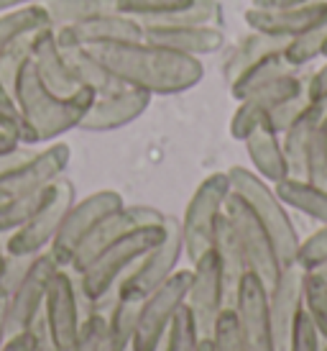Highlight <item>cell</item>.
<instances>
[{
    "instance_id": "6da1fadb",
    "label": "cell",
    "mask_w": 327,
    "mask_h": 351,
    "mask_svg": "<svg viewBox=\"0 0 327 351\" xmlns=\"http://www.w3.org/2000/svg\"><path fill=\"white\" fill-rule=\"evenodd\" d=\"M87 51L123 88L144 90L148 95H179L205 77L200 57L164 49L146 39L97 44L87 47Z\"/></svg>"
},
{
    "instance_id": "7a4b0ae2",
    "label": "cell",
    "mask_w": 327,
    "mask_h": 351,
    "mask_svg": "<svg viewBox=\"0 0 327 351\" xmlns=\"http://www.w3.org/2000/svg\"><path fill=\"white\" fill-rule=\"evenodd\" d=\"M13 98L34 136V144H47V141H57L72 128H79L97 95L90 88H79L72 95H59L41 80L34 59L29 57L16 75Z\"/></svg>"
},
{
    "instance_id": "3957f363",
    "label": "cell",
    "mask_w": 327,
    "mask_h": 351,
    "mask_svg": "<svg viewBox=\"0 0 327 351\" xmlns=\"http://www.w3.org/2000/svg\"><path fill=\"white\" fill-rule=\"evenodd\" d=\"M166 223V221H164ZM135 226L123 236H118L113 244H107L103 252L97 254L92 262L77 277V293L79 302H85L92 308V313H105L113 308L116 287L125 274L135 267V262L151 252L164 236L166 226Z\"/></svg>"
},
{
    "instance_id": "277c9868",
    "label": "cell",
    "mask_w": 327,
    "mask_h": 351,
    "mask_svg": "<svg viewBox=\"0 0 327 351\" xmlns=\"http://www.w3.org/2000/svg\"><path fill=\"white\" fill-rule=\"evenodd\" d=\"M228 177H231L233 193H238L253 208V213L261 218V223L269 228L271 239H274V244L279 249L284 267L297 262L302 236H299L297 226H294L291 215H289V208L276 195L274 185L266 182L263 177L256 175L253 169H246V167H231Z\"/></svg>"
},
{
    "instance_id": "5b68a950",
    "label": "cell",
    "mask_w": 327,
    "mask_h": 351,
    "mask_svg": "<svg viewBox=\"0 0 327 351\" xmlns=\"http://www.w3.org/2000/svg\"><path fill=\"white\" fill-rule=\"evenodd\" d=\"M233 193L228 172H212L197 185L192 200L187 203L182 221V244L187 262H197L207 249H212V231L218 215L225 210V200Z\"/></svg>"
},
{
    "instance_id": "8992f818",
    "label": "cell",
    "mask_w": 327,
    "mask_h": 351,
    "mask_svg": "<svg viewBox=\"0 0 327 351\" xmlns=\"http://www.w3.org/2000/svg\"><path fill=\"white\" fill-rule=\"evenodd\" d=\"M166 236L161 241L146 252L131 272L116 287V298L123 300H144L148 293H154L159 285H164L182 262L184 244H182V221L176 215H166Z\"/></svg>"
},
{
    "instance_id": "52a82bcc",
    "label": "cell",
    "mask_w": 327,
    "mask_h": 351,
    "mask_svg": "<svg viewBox=\"0 0 327 351\" xmlns=\"http://www.w3.org/2000/svg\"><path fill=\"white\" fill-rule=\"evenodd\" d=\"M189 282H192V269H176L166 282L141 300L131 351H156L161 346L174 315L187 302Z\"/></svg>"
},
{
    "instance_id": "ba28073f",
    "label": "cell",
    "mask_w": 327,
    "mask_h": 351,
    "mask_svg": "<svg viewBox=\"0 0 327 351\" xmlns=\"http://www.w3.org/2000/svg\"><path fill=\"white\" fill-rule=\"evenodd\" d=\"M225 215L231 218L233 228L238 234V241L243 246L248 269L259 274L266 287H271L279 280V274L284 272V262H281L279 249L274 244L269 228L261 223V218L253 213V208L238 193L228 195V200H225Z\"/></svg>"
},
{
    "instance_id": "9c48e42d",
    "label": "cell",
    "mask_w": 327,
    "mask_h": 351,
    "mask_svg": "<svg viewBox=\"0 0 327 351\" xmlns=\"http://www.w3.org/2000/svg\"><path fill=\"white\" fill-rule=\"evenodd\" d=\"M123 205V195L116 190H97V193L82 197V200H75L67 215H64L62 226H59L54 241L49 246V254L54 256V262L69 269L72 256L79 249V244L92 234V228L103 223L107 215L120 210Z\"/></svg>"
},
{
    "instance_id": "30bf717a",
    "label": "cell",
    "mask_w": 327,
    "mask_h": 351,
    "mask_svg": "<svg viewBox=\"0 0 327 351\" xmlns=\"http://www.w3.org/2000/svg\"><path fill=\"white\" fill-rule=\"evenodd\" d=\"M75 200H77L75 197V185L64 177H59L57 182L51 185L47 203L41 205L21 228L8 234L5 254H10V256H34V254L47 252Z\"/></svg>"
},
{
    "instance_id": "8fae6325",
    "label": "cell",
    "mask_w": 327,
    "mask_h": 351,
    "mask_svg": "<svg viewBox=\"0 0 327 351\" xmlns=\"http://www.w3.org/2000/svg\"><path fill=\"white\" fill-rule=\"evenodd\" d=\"M231 308L235 311L248 351H276L269 313V287L256 272H246L235 287Z\"/></svg>"
},
{
    "instance_id": "7c38bea8",
    "label": "cell",
    "mask_w": 327,
    "mask_h": 351,
    "mask_svg": "<svg viewBox=\"0 0 327 351\" xmlns=\"http://www.w3.org/2000/svg\"><path fill=\"white\" fill-rule=\"evenodd\" d=\"M72 149L64 141H51L44 152L26 156L21 165L10 167L0 175V200L31 195L44 187L54 185L59 177H64Z\"/></svg>"
},
{
    "instance_id": "4fadbf2b",
    "label": "cell",
    "mask_w": 327,
    "mask_h": 351,
    "mask_svg": "<svg viewBox=\"0 0 327 351\" xmlns=\"http://www.w3.org/2000/svg\"><path fill=\"white\" fill-rule=\"evenodd\" d=\"M187 308L194 315L200 339H210L218 315L222 313V308H228L225 277H222V267L215 249H207L192 264V282H189V293H187Z\"/></svg>"
},
{
    "instance_id": "5bb4252c",
    "label": "cell",
    "mask_w": 327,
    "mask_h": 351,
    "mask_svg": "<svg viewBox=\"0 0 327 351\" xmlns=\"http://www.w3.org/2000/svg\"><path fill=\"white\" fill-rule=\"evenodd\" d=\"M302 95H307V82L299 77L297 72L284 75V77L274 80L263 88L253 90L250 95L238 100V108L231 118V136L235 141H243L250 131L263 126V121L274 108L287 103V100L302 98Z\"/></svg>"
},
{
    "instance_id": "9a60e30c",
    "label": "cell",
    "mask_w": 327,
    "mask_h": 351,
    "mask_svg": "<svg viewBox=\"0 0 327 351\" xmlns=\"http://www.w3.org/2000/svg\"><path fill=\"white\" fill-rule=\"evenodd\" d=\"M57 39L64 49H87L97 44H118V41H141L146 36L144 23L123 13H100L92 19L59 26Z\"/></svg>"
},
{
    "instance_id": "2e32d148",
    "label": "cell",
    "mask_w": 327,
    "mask_h": 351,
    "mask_svg": "<svg viewBox=\"0 0 327 351\" xmlns=\"http://www.w3.org/2000/svg\"><path fill=\"white\" fill-rule=\"evenodd\" d=\"M59 269V264L54 262V256L47 252L36 254L31 259L26 274L21 277V282L16 285V290L8 298V328L10 336L13 333L26 331L31 326V321L36 318L44 308V298H47L49 280L54 277V272Z\"/></svg>"
},
{
    "instance_id": "e0dca14e",
    "label": "cell",
    "mask_w": 327,
    "mask_h": 351,
    "mask_svg": "<svg viewBox=\"0 0 327 351\" xmlns=\"http://www.w3.org/2000/svg\"><path fill=\"white\" fill-rule=\"evenodd\" d=\"M44 318L49 323V331L57 339L64 351H69L77 341L79 326V293L77 277L69 274L64 267H59L54 277L49 280L47 298H44Z\"/></svg>"
},
{
    "instance_id": "ac0fdd59",
    "label": "cell",
    "mask_w": 327,
    "mask_h": 351,
    "mask_svg": "<svg viewBox=\"0 0 327 351\" xmlns=\"http://www.w3.org/2000/svg\"><path fill=\"white\" fill-rule=\"evenodd\" d=\"M246 23L250 31L289 41L299 34L325 26L327 0H315V3L299 5V8H256V5H250L246 10Z\"/></svg>"
},
{
    "instance_id": "d6986e66",
    "label": "cell",
    "mask_w": 327,
    "mask_h": 351,
    "mask_svg": "<svg viewBox=\"0 0 327 351\" xmlns=\"http://www.w3.org/2000/svg\"><path fill=\"white\" fill-rule=\"evenodd\" d=\"M151 98L154 95L133 88H123L110 93V95L95 98V103L90 106V110L82 118L79 128L87 134H107V131L123 128L128 123H133L135 118L144 116L151 106Z\"/></svg>"
},
{
    "instance_id": "ffe728a7",
    "label": "cell",
    "mask_w": 327,
    "mask_h": 351,
    "mask_svg": "<svg viewBox=\"0 0 327 351\" xmlns=\"http://www.w3.org/2000/svg\"><path fill=\"white\" fill-rule=\"evenodd\" d=\"M302 277H304V269H299L297 264H289V267H284V272L279 274V280L269 287V313L276 351L287 349L291 328L297 323L299 313L304 311Z\"/></svg>"
},
{
    "instance_id": "44dd1931",
    "label": "cell",
    "mask_w": 327,
    "mask_h": 351,
    "mask_svg": "<svg viewBox=\"0 0 327 351\" xmlns=\"http://www.w3.org/2000/svg\"><path fill=\"white\" fill-rule=\"evenodd\" d=\"M146 41L156 47L189 54V57H205L222 49L225 36L218 26H174V23H151L144 26Z\"/></svg>"
},
{
    "instance_id": "7402d4cb",
    "label": "cell",
    "mask_w": 327,
    "mask_h": 351,
    "mask_svg": "<svg viewBox=\"0 0 327 351\" xmlns=\"http://www.w3.org/2000/svg\"><path fill=\"white\" fill-rule=\"evenodd\" d=\"M31 59H34V64L39 69L41 80L54 93H59V95H72V93L79 90L77 80L72 75V67H69L67 49L59 44L54 26L39 31L34 36V41H31Z\"/></svg>"
},
{
    "instance_id": "603a6c76",
    "label": "cell",
    "mask_w": 327,
    "mask_h": 351,
    "mask_svg": "<svg viewBox=\"0 0 327 351\" xmlns=\"http://www.w3.org/2000/svg\"><path fill=\"white\" fill-rule=\"evenodd\" d=\"M327 116V110L322 103H315V100H307L302 113L294 118V123L281 134V149H284V156H287L289 165V175L291 177H304V159H307V149L309 141L317 131L319 121Z\"/></svg>"
},
{
    "instance_id": "cb8c5ba5",
    "label": "cell",
    "mask_w": 327,
    "mask_h": 351,
    "mask_svg": "<svg viewBox=\"0 0 327 351\" xmlns=\"http://www.w3.org/2000/svg\"><path fill=\"white\" fill-rule=\"evenodd\" d=\"M243 144H246V154H248L250 165H253V172L259 177H263L266 182L276 185L281 180L291 177L289 175L284 149H281L279 134L259 126L256 131H250L248 136L243 138Z\"/></svg>"
},
{
    "instance_id": "d4e9b609",
    "label": "cell",
    "mask_w": 327,
    "mask_h": 351,
    "mask_svg": "<svg viewBox=\"0 0 327 351\" xmlns=\"http://www.w3.org/2000/svg\"><path fill=\"white\" fill-rule=\"evenodd\" d=\"M212 249H215L218 259H220L222 277H225V295H228V305H231L241 277L248 272V262H246V254H243V246L238 241V234H235V228H233L231 218L225 215V210L215 221Z\"/></svg>"
},
{
    "instance_id": "484cf974",
    "label": "cell",
    "mask_w": 327,
    "mask_h": 351,
    "mask_svg": "<svg viewBox=\"0 0 327 351\" xmlns=\"http://www.w3.org/2000/svg\"><path fill=\"white\" fill-rule=\"evenodd\" d=\"M274 190L287 208L317 221L319 226L327 223V187L315 185L304 177H287L276 182Z\"/></svg>"
},
{
    "instance_id": "4316f807",
    "label": "cell",
    "mask_w": 327,
    "mask_h": 351,
    "mask_svg": "<svg viewBox=\"0 0 327 351\" xmlns=\"http://www.w3.org/2000/svg\"><path fill=\"white\" fill-rule=\"evenodd\" d=\"M51 16L44 8V3H29V5H21V8L5 10L0 13V51H5L10 44L34 36L44 29H51Z\"/></svg>"
},
{
    "instance_id": "83f0119b",
    "label": "cell",
    "mask_w": 327,
    "mask_h": 351,
    "mask_svg": "<svg viewBox=\"0 0 327 351\" xmlns=\"http://www.w3.org/2000/svg\"><path fill=\"white\" fill-rule=\"evenodd\" d=\"M291 72H299V69L289 67V62L284 59L281 49L269 51V54H263V57L256 59L253 64H248L238 77L233 80L231 95L235 100H243L246 95H250L253 90L263 88V85H269V82L284 77V75H291Z\"/></svg>"
},
{
    "instance_id": "f1b7e54d",
    "label": "cell",
    "mask_w": 327,
    "mask_h": 351,
    "mask_svg": "<svg viewBox=\"0 0 327 351\" xmlns=\"http://www.w3.org/2000/svg\"><path fill=\"white\" fill-rule=\"evenodd\" d=\"M138 300H123L118 298L113 308L105 315V341L103 351H131L135 336V321H138Z\"/></svg>"
},
{
    "instance_id": "f546056e",
    "label": "cell",
    "mask_w": 327,
    "mask_h": 351,
    "mask_svg": "<svg viewBox=\"0 0 327 351\" xmlns=\"http://www.w3.org/2000/svg\"><path fill=\"white\" fill-rule=\"evenodd\" d=\"M284 44H287V41L266 36V34H259V31H250L248 36H243V39L233 47V51L228 54L225 64H222V75L228 77V82H233L248 64H253L256 59L263 57V54H269V51L284 49Z\"/></svg>"
},
{
    "instance_id": "4dcf8cb0",
    "label": "cell",
    "mask_w": 327,
    "mask_h": 351,
    "mask_svg": "<svg viewBox=\"0 0 327 351\" xmlns=\"http://www.w3.org/2000/svg\"><path fill=\"white\" fill-rule=\"evenodd\" d=\"M51 16L54 29L92 19L100 13H116V0H41Z\"/></svg>"
},
{
    "instance_id": "1f68e13d",
    "label": "cell",
    "mask_w": 327,
    "mask_h": 351,
    "mask_svg": "<svg viewBox=\"0 0 327 351\" xmlns=\"http://www.w3.org/2000/svg\"><path fill=\"white\" fill-rule=\"evenodd\" d=\"M49 193H51V185L39 190V193H31V195L0 200V236L13 234L16 228H21V226L26 223L31 215L47 203Z\"/></svg>"
},
{
    "instance_id": "d6a6232c",
    "label": "cell",
    "mask_w": 327,
    "mask_h": 351,
    "mask_svg": "<svg viewBox=\"0 0 327 351\" xmlns=\"http://www.w3.org/2000/svg\"><path fill=\"white\" fill-rule=\"evenodd\" d=\"M194 0H116V13L138 19L144 26L156 23V21L182 13L192 5Z\"/></svg>"
},
{
    "instance_id": "836d02e7",
    "label": "cell",
    "mask_w": 327,
    "mask_h": 351,
    "mask_svg": "<svg viewBox=\"0 0 327 351\" xmlns=\"http://www.w3.org/2000/svg\"><path fill=\"white\" fill-rule=\"evenodd\" d=\"M325 41H327V23L319 26V29H312L307 34H299L294 39H289L284 44V59L289 62V67L302 69L307 67L309 62H315L317 57H322V49H325Z\"/></svg>"
},
{
    "instance_id": "e575fe53",
    "label": "cell",
    "mask_w": 327,
    "mask_h": 351,
    "mask_svg": "<svg viewBox=\"0 0 327 351\" xmlns=\"http://www.w3.org/2000/svg\"><path fill=\"white\" fill-rule=\"evenodd\" d=\"M302 287H304V311L315 323L319 339L327 343V282L317 272L304 269Z\"/></svg>"
},
{
    "instance_id": "d590c367",
    "label": "cell",
    "mask_w": 327,
    "mask_h": 351,
    "mask_svg": "<svg viewBox=\"0 0 327 351\" xmlns=\"http://www.w3.org/2000/svg\"><path fill=\"white\" fill-rule=\"evenodd\" d=\"M0 131H5L8 136L16 138L21 147H34V136H31L23 116H21L13 90L3 80H0Z\"/></svg>"
},
{
    "instance_id": "8d00e7d4",
    "label": "cell",
    "mask_w": 327,
    "mask_h": 351,
    "mask_svg": "<svg viewBox=\"0 0 327 351\" xmlns=\"http://www.w3.org/2000/svg\"><path fill=\"white\" fill-rule=\"evenodd\" d=\"M197 346H200V331H197L192 311L184 302L179 313L174 315L169 331H166L164 351H197Z\"/></svg>"
},
{
    "instance_id": "74e56055",
    "label": "cell",
    "mask_w": 327,
    "mask_h": 351,
    "mask_svg": "<svg viewBox=\"0 0 327 351\" xmlns=\"http://www.w3.org/2000/svg\"><path fill=\"white\" fill-rule=\"evenodd\" d=\"M304 180L327 187V116L319 121L304 159Z\"/></svg>"
},
{
    "instance_id": "f35d334b",
    "label": "cell",
    "mask_w": 327,
    "mask_h": 351,
    "mask_svg": "<svg viewBox=\"0 0 327 351\" xmlns=\"http://www.w3.org/2000/svg\"><path fill=\"white\" fill-rule=\"evenodd\" d=\"M212 351H248L246 346V339L241 333V326H238V318H235V311L231 305L222 308V313L215 321V328H212Z\"/></svg>"
},
{
    "instance_id": "ab89813d",
    "label": "cell",
    "mask_w": 327,
    "mask_h": 351,
    "mask_svg": "<svg viewBox=\"0 0 327 351\" xmlns=\"http://www.w3.org/2000/svg\"><path fill=\"white\" fill-rule=\"evenodd\" d=\"M220 3L218 0H194L192 5L182 13H174L156 23H174V26H215V21L220 19ZM151 26V23H148Z\"/></svg>"
},
{
    "instance_id": "60d3db41",
    "label": "cell",
    "mask_w": 327,
    "mask_h": 351,
    "mask_svg": "<svg viewBox=\"0 0 327 351\" xmlns=\"http://www.w3.org/2000/svg\"><path fill=\"white\" fill-rule=\"evenodd\" d=\"M105 341V313H87L79 326L77 341L69 351H103Z\"/></svg>"
},
{
    "instance_id": "b9f144b4",
    "label": "cell",
    "mask_w": 327,
    "mask_h": 351,
    "mask_svg": "<svg viewBox=\"0 0 327 351\" xmlns=\"http://www.w3.org/2000/svg\"><path fill=\"white\" fill-rule=\"evenodd\" d=\"M322 262H327V223L319 226L312 236L302 239V246H299L294 264L299 269H315Z\"/></svg>"
},
{
    "instance_id": "7bdbcfd3",
    "label": "cell",
    "mask_w": 327,
    "mask_h": 351,
    "mask_svg": "<svg viewBox=\"0 0 327 351\" xmlns=\"http://www.w3.org/2000/svg\"><path fill=\"white\" fill-rule=\"evenodd\" d=\"M36 36V34H34ZM34 36H26V39L10 44L5 51H0V80L13 90V82H16V75H18L21 64L31 57V41Z\"/></svg>"
},
{
    "instance_id": "ee69618b",
    "label": "cell",
    "mask_w": 327,
    "mask_h": 351,
    "mask_svg": "<svg viewBox=\"0 0 327 351\" xmlns=\"http://www.w3.org/2000/svg\"><path fill=\"white\" fill-rule=\"evenodd\" d=\"M322 343L325 341L319 339L312 318L307 315V311H302L294 328H291V336H289V343L284 351H322Z\"/></svg>"
},
{
    "instance_id": "f6af8a7d",
    "label": "cell",
    "mask_w": 327,
    "mask_h": 351,
    "mask_svg": "<svg viewBox=\"0 0 327 351\" xmlns=\"http://www.w3.org/2000/svg\"><path fill=\"white\" fill-rule=\"evenodd\" d=\"M304 103H307V95L294 98V100H287V103L276 106L269 116H266V121H263V128H269V131H274V134H279V136H281V134H284V131L294 123V118L302 113Z\"/></svg>"
},
{
    "instance_id": "bcb514c9",
    "label": "cell",
    "mask_w": 327,
    "mask_h": 351,
    "mask_svg": "<svg viewBox=\"0 0 327 351\" xmlns=\"http://www.w3.org/2000/svg\"><path fill=\"white\" fill-rule=\"evenodd\" d=\"M26 331H29L31 339H34V351H64L57 343V339L51 336V331H49V323H47V318H44V308H41L39 315L31 321V326Z\"/></svg>"
},
{
    "instance_id": "7dc6e473",
    "label": "cell",
    "mask_w": 327,
    "mask_h": 351,
    "mask_svg": "<svg viewBox=\"0 0 327 351\" xmlns=\"http://www.w3.org/2000/svg\"><path fill=\"white\" fill-rule=\"evenodd\" d=\"M327 98V62L307 80V100L322 103Z\"/></svg>"
},
{
    "instance_id": "c3c4849f",
    "label": "cell",
    "mask_w": 327,
    "mask_h": 351,
    "mask_svg": "<svg viewBox=\"0 0 327 351\" xmlns=\"http://www.w3.org/2000/svg\"><path fill=\"white\" fill-rule=\"evenodd\" d=\"M0 351H34V339H31L29 331H21L8 336V341L3 343Z\"/></svg>"
},
{
    "instance_id": "681fc988",
    "label": "cell",
    "mask_w": 327,
    "mask_h": 351,
    "mask_svg": "<svg viewBox=\"0 0 327 351\" xmlns=\"http://www.w3.org/2000/svg\"><path fill=\"white\" fill-rule=\"evenodd\" d=\"M307 3H315V0H253L256 8H299Z\"/></svg>"
},
{
    "instance_id": "f907efd6",
    "label": "cell",
    "mask_w": 327,
    "mask_h": 351,
    "mask_svg": "<svg viewBox=\"0 0 327 351\" xmlns=\"http://www.w3.org/2000/svg\"><path fill=\"white\" fill-rule=\"evenodd\" d=\"M10 336V328H8V298L5 295H0V349H3V343L8 341Z\"/></svg>"
},
{
    "instance_id": "816d5d0a",
    "label": "cell",
    "mask_w": 327,
    "mask_h": 351,
    "mask_svg": "<svg viewBox=\"0 0 327 351\" xmlns=\"http://www.w3.org/2000/svg\"><path fill=\"white\" fill-rule=\"evenodd\" d=\"M26 156H31V154H26L23 149H16V152H8V154H0V175H3V172H8L10 167L21 165Z\"/></svg>"
},
{
    "instance_id": "f5cc1de1",
    "label": "cell",
    "mask_w": 327,
    "mask_h": 351,
    "mask_svg": "<svg viewBox=\"0 0 327 351\" xmlns=\"http://www.w3.org/2000/svg\"><path fill=\"white\" fill-rule=\"evenodd\" d=\"M21 149V144L13 136H8L5 131H0V154H8V152H16Z\"/></svg>"
},
{
    "instance_id": "db71d44e",
    "label": "cell",
    "mask_w": 327,
    "mask_h": 351,
    "mask_svg": "<svg viewBox=\"0 0 327 351\" xmlns=\"http://www.w3.org/2000/svg\"><path fill=\"white\" fill-rule=\"evenodd\" d=\"M29 3H36V0H0V13L13 8H21V5H29Z\"/></svg>"
},
{
    "instance_id": "11a10c76",
    "label": "cell",
    "mask_w": 327,
    "mask_h": 351,
    "mask_svg": "<svg viewBox=\"0 0 327 351\" xmlns=\"http://www.w3.org/2000/svg\"><path fill=\"white\" fill-rule=\"evenodd\" d=\"M312 272H317L319 277H322V280H325V282H327V262H322V264H319V267H315Z\"/></svg>"
},
{
    "instance_id": "9f6ffc18",
    "label": "cell",
    "mask_w": 327,
    "mask_h": 351,
    "mask_svg": "<svg viewBox=\"0 0 327 351\" xmlns=\"http://www.w3.org/2000/svg\"><path fill=\"white\" fill-rule=\"evenodd\" d=\"M197 351H212L210 339H200V346H197Z\"/></svg>"
},
{
    "instance_id": "6f0895ef",
    "label": "cell",
    "mask_w": 327,
    "mask_h": 351,
    "mask_svg": "<svg viewBox=\"0 0 327 351\" xmlns=\"http://www.w3.org/2000/svg\"><path fill=\"white\" fill-rule=\"evenodd\" d=\"M3 259H5V252H0V267H3Z\"/></svg>"
},
{
    "instance_id": "680465c9",
    "label": "cell",
    "mask_w": 327,
    "mask_h": 351,
    "mask_svg": "<svg viewBox=\"0 0 327 351\" xmlns=\"http://www.w3.org/2000/svg\"><path fill=\"white\" fill-rule=\"evenodd\" d=\"M322 57L327 59V41H325V49H322Z\"/></svg>"
},
{
    "instance_id": "91938a15",
    "label": "cell",
    "mask_w": 327,
    "mask_h": 351,
    "mask_svg": "<svg viewBox=\"0 0 327 351\" xmlns=\"http://www.w3.org/2000/svg\"><path fill=\"white\" fill-rule=\"evenodd\" d=\"M322 106H325V110H327V98H325V100H322Z\"/></svg>"
},
{
    "instance_id": "94428289",
    "label": "cell",
    "mask_w": 327,
    "mask_h": 351,
    "mask_svg": "<svg viewBox=\"0 0 327 351\" xmlns=\"http://www.w3.org/2000/svg\"><path fill=\"white\" fill-rule=\"evenodd\" d=\"M322 351H327V343H322Z\"/></svg>"
},
{
    "instance_id": "6125c7cd",
    "label": "cell",
    "mask_w": 327,
    "mask_h": 351,
    "mask_svg": "<svg viewBox=\"0 0 327 351\" xmlns=\"http://www.w3.org/2000/svg\"><path fill=\"white\" fill-rule=\"evenodd\" d=\"M156 351H164V343H161V346H159V349H156Z\"/></svg>"
}]
</instances>
